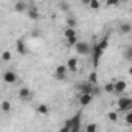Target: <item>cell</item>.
<instances>
[{
    "instance_id": "obj_13",
    "label": "cell",
    "mask_w": 132,
    "mask_h": 132,
    "mask_svg": "<svg viewBox=\"0 0 132 132\" xmlns=\"http://www.w3.org/2000/svg\"><path fill=\"white\" fill-rule=\"evenodd\" d=\"M130 31H132V25H130L129 22L120 23V33H121V34H129Z\"/></svg>"
},
{
    "instance_id": "obj_14",
    "label": "cell",
    "mask_w": 132,
    "mask_h": 132,
    "mask_svg": "<svg viewBox=\"0 0 132 132\" xmlns=\"http://www.w3.org/2000/svg\"><path fill=\"white\" fill-rule=\"evenodd\" d=\"M28 17H30L31 20H34V22L40 17V14H39V11H37L36 6H31V8H30V11H28Z\"/></svg>"
},
{
    "instance_id": "obj_2",
    "label": "cell",
    "mask_w": 132,
    "mask_h": 132,
    "mask_svg": "<svg viewBox=\"0 0 132 132\" xmlns=\"http://www.w3.org/2000/svg\"><path fill=\"white\" fill-rule=\"evenodd\" d=\"M132 110V100L129 98V96H121L120 100H118V113L121 112V113H127V112H130Z\"/></svg>"
},
{
    "instance_id": "obj_28",
    "label": "cell",
    "mask_w": 132,
    "mask_h": 132,
    "mask_svg": "<svg viewBox=\"0 0 132 132\" xmlns=\"http://www.w3.org/2000/svg\"><path fill=\"white\" fill-rule=\"evenodd\" d=\"M59 132H70V130H69V129H67V127H64V126H62V129H61V130H59Z\"/></svg>"
},
{
    "instance_id": "obj_19",
    "label": "cell",
    "mask_w": 132,
    "mask_h": 132,
    "mask_svg": "<svg viewBox=\"0 0 132 132\" xmlns=\"http://www.w3.org/2000/svg\"><path fill=\"white\" fill-rule=\"evenodd\" d=\"M89 84H92V86H96V82H98V75H96V72H92L90 75H89V81H87Z\"/></svg>"
},
{
    "instance_id": "obj_4",
    "label": "cell",
    "mask_w": 132,
    "mask_h": 132,
    "mask_svg": "<svg viewBox=\"0 0 132 132\" xmlns=\"http://www.w3.org/2000/svg\"><path fill=\"white\" fill-rule=\"evenodd\" d=\"M54 78L59 79V81L65 79L67 78V67H65V65H57L56 70H54Z\"/></svg>"
},
{
    "instance_id": "obj_21",
    "label": "cell",
    "mask_w": 132,
    "mask_h": 132,
    "mask_svg": "<svg viewBox=\"0 0 132 132\" xmlns=\"http://www.w3.org/2000/svg\"><path fill=\"white\" fill-rule=\"evenodd\" d=\"M57 6H59V10H62L64 13H69V11H70V5H69V3H65V2H59Z\"/></svg>"
},
{
    "instance_id": "obj_7",
    "label": "cell",
    "mask_w": 132,
    "mask_h": 132,
    "mask_svg": "<svg viewBox=\"0 0 132 132\" xmlns=\"http://www.w3.org/2000/svg\"><path fill=\"white\" fill-rule=\"evenodd\" d=\"M31 96H33V92H31L28 87H20V90H19V98H20L22 101H28Z\"/></svg>"
},
{
    "instance_id": "obj_20",
    "label": "cell",
    "mask_w": 132,
    "mask_h": 132,
    "mask_svg": "<svg viewBox=\"0 0 132 132\" xmlns=\"http://www.w3.org/2000/svg\"><path fill=\"white\" fill-rule=\"evenodd\" d=\"M11 57H13V54H11V51H10V50L2 51V61H3V62H10V61H11Z\"/></svg>"
},
{
    "instance_id": "obj_18",
    "label": "cell",
    "mask_w": 132,
    "mask_h": 132,
    "mask_svg": "<svg viewBox=\"0 0 132 132\" xmlns=\"http://www.w3.org/2000/svg\"><path fill=\"white\" fill-rule=\"evenodd\" d=\"M107 120L109 121H118L120 120V113L117 112V110H110V112H107Z\"/></svg>"
},
{
    "instance_id": "obj_6",
    "label": "cell",
    "mask_w": 132,
    "mask_h": 132,
    "mask_svg": "<svg viewBox=\"0 0 132 132\" xmlns=\"http://www.w3.org/2000/svg\"><path fill=\"white\" fill-rule=\"evenodd\" d=\"M126 87H127L126 81H123V79H118L117 82H113V93H117V95H121V93L126 90Z\"/></svg>"
},
{
    "instance_id": "obj_26",
    "label": "cell",
    "mask_w": 132,
    "mask_h": 132,
    "mask_svg": "<svg viewBox=\"0 0 132 132\" xmlns=\"http://www.w3.org/2000/svg\"><path fill=\"white\" fill-rule=\"evenodd\" d=\"M124 120H126V124H127V126H130V124H132V112H127Z\"/></svg>"
},
{
    "instance_id": "obj_12",
    "label": "cell",
    "mask_w": 132,
    "mask_h": 132,
    "mask_svg": "<svg viewBox=\"0 0 132 132\" xmlns=\"http://www.w3.org/2000/svg\"><path fill=\"white\" fill-rule=\"evenodd\" d=\"M14 10H16V13H27L28 11V5L25 2H16L14 3Z\"/></svg>"
},
{
    "instance_id": "obj_9",
    "label": "cell",
    "mask_w": 132,
    "mask_h": 132,
    "mask_svg": "<svg viewBox=\"0 0 132 132\" xmlns=\"http://www.w3.org/2000/svg\"><path fill=\"white\" fill-rule=\"evenodd\" d=\"M92 100H93V95L92 93H81V96H79V104L84 107V106H89L90 103H92Z\"/></svg>"
},
{
    "instance_id": "obj_17",
    "label": "cell",
    "mask_w": 132,
    "mask_h": 132,
    "mask_svg": "<svg viewBox=\"0 0 132 132\" xmlns=\"http://www.w3.org/2000/svg\"><path fill=\"white\" fill-rule=\"evenodd\" d=\"M64 36H65V39H67V40H69V39H75V37H78V36H76V31H75L73 28H67V30L64 31Z\"/></svg>"
},
{
    "instance_id": "obj_23",
    "label": "cell",
    "mask_w": 132,
    "mask_h": 132,
    "mask_svg": "<svg viewBox=\"0 0 132 132\" xmlns=\"http://www.w3.org/2000/svg\"><path fill=\"white\" fill-rule=\"evenodd\" d=\"M67 25H69L67 28H73V30H75V27H76V20H75L73 17H69V19H67Z\"/></svg>"
},
{
    "instance_id": "obj_3",
    "label": "cell",
    "mask_w": 132,
    "mask_h": 132,
    "mask_svg": "<svg viewBox=\"0 0 132 132\" xmlns=\"http://www.w3.org/2000/svg\"><path fill=\"white\" fill-rule=\"evenodd\" d=\"M75 50H76L78 54H89V53H90V45H89L87 42H81V40H78L76 45H75Z\"/></svg>"
},
{
    "instance_id": "obj_16",
    "label": "cell",
    "mask_w": 132,
    "mask_h": 132,
    "mask_svg": "<svg viewBox=\"0 0 132 132\" xmlns=\"http://www.w3.org/2000/svg\"><path fill=\"white\" fill-rule=\"evenodd\" d=\"M0 109H2V112H3V113H10V112H11V109H13V106H11V103H10L8 100H5L2 104H0Z\"/></svg>"
},
{
    "instance_id": "obj_15",
    "label": "cell",
    "mask_w": 132,
    "mask_h": 132,
    "mask_svg": "<svg viewBox=\"0 0 132 132\" xmlns=\"http://www.w3.org/2000/svg\"><path fill=\"white\" fill-rule=\"evenodd\" d=\"M36 112L39 113V115H48V112H50V109H48V106L47 104H39L37 107H36Z\"/></svg>"
},
{
    "instance_id": "obj_10",
    "label": "cell",
    "mask_w": 132,
    "mask_h": 132,
    "mask_svg": "<svg viewBox=\"0 0 132 132\" xmlns=\"http://www.w3.org/2000/svg\"><path fill=\"white\" fill-rule=\"evenodd\" d=\"M16 50H17L20 54H27V53H28V48H27L23 39H17V42H16Z\"/></svg>"
},
{
    "instance_id": "obj_11",
    "label": "cell",
    "mask_w": 132,
    "mask_h": 132,
    "mask_svg": "<svg viewBox=\"0 0 132 132\" xmlns=\"http://www.w3.org/2000/svg\"><path fill=\"white\" fill-rule=\"evenodd\" d=\"M65 67H67V70H70V72H76L78 70V59L76 57H70L67 61V64H65Z\"/></svg>"
},
{
    "instance_id": "obj_5",
    "label": "cell",
    "mask_w": 132,
    "mask_h": 132,
    "mask_svg": "<svg viewBox=\"0 0 132 132\" xmlns=\"http://www.w3.org/2000/svg\"><path fill=\"white\" fill-rule=\"evenodd\" d=\"M3 81H5L6 84H14V82H17V75H16V72L6 70V72L3 73Z\"/></svg>"
},
{
    "instance_id": "obj_27",
    "label": "cell",
    "mask_w": 132,
    "mask_h": 132,
    "mask_svg": "<svg viewBox=\"0 0 132 132\" xmlns=\"http://www.w3.org/2000/svg\"><path fill=\"white\" fill-rule=\"evenodd\" d=\"M124 54H126V59H127V61H130V59H132V48H130V47H127Z\"/></svg>"
},
{
    "instance_id": "obj_22",
    "label": "cell",
    "mask_w": 132,
    "mask_h": 132,
    "mask_svg": "<svg viewBox=\"0 0 132 132\" xmlns=\"http://www.w3.org/2000/svg\"><path fill=\"white\" fill-rule=\"evenodd\" d=\"M98 130V126L95 124V123H89L87 126H86V130L84 132H96Z\"/></svg>"
},
{
    "instance_id": "obj_29",
    "label": "cell",
    "mask_w": 132,
    "mask_h": 132,
    "mask_svg": "<svg viewBox=\"0 0 132 132\" xmlns=\"http://www.w3.org/2000/svg\"><path fill=\"white\" fill-rule=\"evenodd\" d=\"M79 132H82V130H79Z\"/></svg>"
},
{
    "instance_id": "obj_1",
    "label": "cell",
    "mask_w": 132,
    "mask_h": 132,
    "mask_svg": "<svg viewBox=\"0 0 132 132\" xmlns=\"http://www.w3.org/2000/svg\"><path fill=\"white\" fill-rule=\"evenodd\" d=\"M107 47H109V37L107 36H104L100 42L95 44V47H93V65H95V67H98V64L101 61V56L104 54Z\"/></svg>"
},
{
    "instance_id": "obj_8",
    "label": "cell",
    "mask_w": 132,
    "mask_h": 132,
    "mask_svg": "<svg viewBox=\"0 0 132 132\" xmlns=\"http://www.w3.org/2000/svg\"><path fill=\"white\" fill-rule=\"evenodd\" d=\"M81 93H92L93 95V90H95V87L92 86V84H89V82H84V84H78V87H76Z\"/></svg>"
},
{
    "instance_id": "obj_24",
    "label": "cell",
    "mask_w": 132,
    "mask_h": 132,
    "mask_svg": "<svg viewBox=\"0 0 132 132\" xmlns=\"http://www.w3.org/2000/svg\"><path fill=\"white\" fill-rule=\"evenodd\" d=\"M104 90H106L107 93H113V82H107V84L104 86Z\"/></svg>"
},
{
    "instance_id": "obj_25",
    "label": "cell",
    "mask_w": 132,
    "mask_h": 132,
    "mask_svg": "<svg viewBox=\"0 0 132 132\" xmlns=\"http://www.w3.org/2000/svg\"><path fill=\"white\" fill-rule=\"evenodd\" d=\"M89 6H90L92 10H98V8L101 6V3L98 2V0H93V2H90V3H89Z\"/></svg>"
}]
</instances>
